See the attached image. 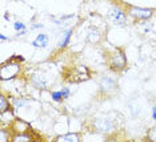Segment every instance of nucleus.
<instances>
[{
  "label": "nucleus",
  "instance_id": "nucleus-1",
  "mask_svg": "<svg viewBox=\"0 0 156 142\" xmlns=\"http://www.w3.org/2000/svg\"><path fill=\"white\" fill-rule=\"evenodd\" d=\"M108 65L112 70H122L126 68L127 65V59H126V55L122 52V51H115L109 56V60H108Z\"/></svg>",
  "mask_w": 156,
  "mask_h": 142
},
{
  "label": "nucleus",
  "instance_id": "nucleus-2",
  "mask_svg": "<svg viewBox=\"0 0 156 142\" xmlns=\"http://www.w3.org/2000/svg\"><path fill=\"white\" fill-rule=\"evenodd\" d=\"M94 126L98 132L100 133H111L115 129V125L111 120L108 118H98L94 121Z\"/></svg>",
  "mask_w": 156,
  "mask_h": 142
},
{
  "label": "nucleus",
  "instance_id": "nucleus-3",
  "mask_svg": "<svg viewBox=\"0 0 156 142\" xmlns=\"http://www.w3.org/2000/svg\"><path fill=\"white\" fill-rule=\"evenodd\" d=\"M19 69H20L19 64H13V63L4 64V65L2 66V80L13 79L15 76H17Z\"/></svg>",
  "mask_w": 156,
  "mask_h": 142
},
{
  "label": "nucleus",
  "instance_id": "nucleus-4",
  "mask_svg": "<svg viewBox=\"0 0 156 142\" xmlns=\"http://www.w3.org/2000/svg\"><path fill=\"white\" fill-rule=\"evenodd\" d=\"M99 86H100V90L103 93L108 94L116 89V81L113 79H111V77H103Z\"/></svg>",
  "mask_w": 156,
  "mask_h": 142
},
{
  "label": "nucleus",
  "instance_id": "nucleus-5",
  "mask_svg": "<svg viewBox=\"0 0 156 142\" xmlns=\"http://www.w3.org/2000/svg\"><path fill=\"white\" fill-rule=\"evenodd\" d=\"M131 16L136 17V19H140V20H147L152 16V11L151 9H147V8H137V7H132L129 11Z\"/></svg>",
  "mask_w": 156,
  "mask_h": 142
},
{
  "label": "nucleus",
  "instance_id": "nucleus-6",
  "mask_svg": "<svg viewBox=\"0 0 156 142\" xmlns=\"http://www.w3.org/2000/svg\"><path fill=\"white\" fill-rule=\"evenodd\" d=\"M109 17H111L112 21L116 24H123L124 21H126V13H124L119 7H112L111 11H109Z\"/></svg>",
  "mask_w": 156,
  "mask_h": 142
},
{
  "label": "nucleus",
  "instance_id": "nucleus-7",
  "mask_svg": "<svg viewBox=\"0 0 156 142\" xmlns=\"http://www.w3.org/2000/svg\"><path fill=\"white\" fill-rule=\"evenodd\" d=\"M32 44L36 48H45L48 45V36H47V35H44V33L37 35V37L34 40Z\"/></svg>",
  "mask_w": 156,
  "mask_h": 142
},
{
  "label": "nucleus",
  "instance_id": "nucleus-8",
  "mask_svg": "<svg viewBox=\"0 0 156 142\" xmlns=\"http://www.w3.org/2000/svg\"><path fill=\"white\" fill-rule=\"evenodd\" d=\"M100 39H101V35H100V32H99L98 29H95V28H92V29H90V32H88V35H87V40L92 42V44H96V42L100 41Z\"/></svg>",
  "mask_w": 156,
  "mask_h": 142
},
{
  "label": "nucleus",
  "instance_id": "nucleus-9",
  "mask_svg": "<svg viewBox=\"0 0 156 142\" xmlns=\"http://www.w3.org/2000/svg\"><path fill=\"white\" fill-rule=\"evenodd\" d=\"M32 84L37 88V89H43V88L47 86V81H45V79L41 76V74H35L32 77Z\"/></svg>",
  "mask_w": 156,
  "mask_h": 142
},
{
  "label": "nucleus",
  "instance_id": "nucleus-10",
  "mask_svg": "<svg viewBox=\"0 0 156 142\" xmlns=\"http://www.w3.org/2000/svg\"><path fill=\"white\" fill-rule=\"evenodd\" d=\"M58 141L76 142V141H79V134H77V133H69V134H66V136H60L58 138Z\"/></svg>",
  "mask_w": 156,
  "mask_h": 142
},
{
  "label": "nucleus",
  "instance_id": "nucleus-11",
  "mask_svg": "<svg viewBox=\"0 0 156 142\" xmlns=\"http://www.w3.org/2000/svg\"><path fill=\"white\" fill-rule=\"evenodd\" d=\"M71 33H72V31H71V29L66 31L64 33H63L62 41H60V48H64V47H67V44L69 42V39H71Z\"/></svg>",
  "mask_w": 156,
  "mask_h": 142
},
{
  "label": "nucleus",
  "instance_id": "nucleus-12",
  "mask_svg": "<svg viewBox=\"0 0 156 142\" xmlns=\"http://www.w3.org/2000/svg\"><path fill=\"white\" fill-rule=\"evenodd\" d=\"M0 112H2V113L9 112V102L7 101L5 97H2V98H0Z\"/></svg>",
  "mask_w": 156,
  "mask_h": 142
},
{
  "label": "nucleus",
  "instance_id": "nucleus-13",
  "mask_svg": "<svg viewBox=\"0 0 156 142\" xmlns=\"http://www.w3.org/2000/svg\"><path fill=\"white\" fill-rule=\"evenodd\" d=\"M13 28H15V31L19 32V35H24V33H26V25H24L22 21H16V23L13 24Z\"/></svg>",
  "mask_w": 156,
  "mask_h": 142
},
{
  "label": "nucleus",
  "instance_id": "nucleus-14",
  "mask_svg": "<svg viewBox=\"0 0 156 142\" xmlns=\"http://www.w3.org/2000/svg\"><path fill=\"white\" fill-rule=\"evenodd\" d=\"M26 105H27V101L24 100V98H15V100H13V106H15L16 109L23 108V106H26Z\"/></svg>",
  "mask_w": 156,
  "mask_h": 142
},
{
  "label": "nucleus",
  "instance_id": "nucleus-15",
  "mask_svg": "<svg viewBox=\"0 0 156 142\" xmlns=\"http://www.w3.org/2000/svg\"><path fill=\"white\" fill-rule=\"evenodd\" d=\"M52 98H54V101L64 100V98H63V94H62V90H60V92H52Z\"/></svg>",
  "mask_w": 156,
  "mask_h": 142
},
{
  "label": "nucleus",
  "instance_id": "nucleus-16",
  "mask_svg": "<svg viewBox=\"0 0 156 142\" xmlns=\"http://www.w3.org/2000/svg\"><path fill=\"white\" fill-rule=\"evenodd\" d=\"M148 138H150L151 141H156V127L151 129V132L148 133Z\"/></svg>",
  "mask_w": 156,
  "mask_h": 142
},
{
  "label": "nucleus",
  "instance_id": "nucleus-17",
  "mask_svg": "<svg viewBox=\"0 0 156 142\" xmlns=\"http://www.w3.org/2000/svg\"><path fill=\"white\" fill-rule=\"evenodd\" d=\"M62 94H63V98H68L69 97V94H71V92H69V89L68 88H63V90H62Z\"/></svg>",
  "mask_w": 156,
  "mask_h": 142
},
{
  "label": "nucleus",
  "instance_id": "nucleus-18",
  "mask_svg": "<svg viewBox=\"0 0 156 142\" xmlns=\"http://www.w3.org/2000/svg\"><path fill=\"white\" fill-rule=\"evenodd\" d=\"M152 110H154V114H152V117H154V120H156V108H154Z\"/></svg>",
  "mask_w": 156,
  "mask_h": 142
}]
</instances>
